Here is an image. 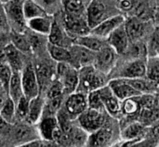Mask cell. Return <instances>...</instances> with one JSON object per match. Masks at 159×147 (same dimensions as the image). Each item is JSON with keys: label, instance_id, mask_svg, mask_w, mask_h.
<instances>
[{"label": "cell", "instance_id": "cell-2", "mask_svg": "<svg viewBox=\"0 0 159 147\" xmlns=\"http://www.w3.org/2000/svg\"><path fill=\"white\" fill-rule=\"evenodd\" d=\"M23 3L24 0H10L3 5L11 31L24 33L28 29L23 13Z\"/></svg>", "mask_w": 159, "mask_h": 147}, {"label": "cell", "instance_id": "cell-29", "mask_svg": "<svg viewBox=\"0 0 159 147\" xmlns=\"http://www.w3.org/2000/svg\"><path fill=\"white\" fill-rule=\"evenodd\" d=\"M7 95L15 103V104H17V103L24 96L21 86L20 73H13V76L8 85Z\"/></svg>", "mask_w": 159, "mask_h": 147}, {"label": "cell", "instance_id": "cell-34", "mask_svg": "<svg viewBox=\"0 0 159 147\" xmlns=\"http://www.w3.org/2000/svg\"><path fill=\"white\" fill-rule=\"evenodd\" d=\"M13 71L6 62H0V82L3 86L5 92H7L8 85L13 76Z\"/></svg>", "mask_w": 159, "mask_h": 147}, {"label": "cell", "instance_id": "cell-18", "mask_svg": "<svg viewBox=\"0 0 159 147\" xmlns=\"http://www.w3.org/2000/svg\"><path fill=\"white\" fill-rule=\"evenodd\" d=\"M3 49L6 62L10 66L14 73H20L26 64L24 61L25 55L18 50L11 43L5 46Z\"/></svg>", "mask_w": 159, "mask_h": 147}, {"label": "cell", "instance_id": "cell-35", "mask_svg": "<svg viewBox=\"0 0 159 147\" xmlns=\"http://www.w3.org/2000/svg\"><path fill=\"white\" fill-rule=\"evenodd\" d=\"M148 53L152 52L151 56H157L159 52V27H156L152 32L149 43L147 45Z\"/></svg>", "mask_w": 159, "mask_h": 147}, {"label": "cell", "instance_id": "cell-13", "mask_svg": "<svg viewBox=\"0 0 159 147\" xmlns=\"http://www.w3.org/2000/svg\"><path fill=\"white\" fill-rule=\"evenodd\" d=\"M146 60H129L118 70V76L116 78L134 79L145 77Z\"/></svg>", "mask_w": 159, "mask_h": 147}, {"label": "cell", "instance_id": "cell-43", "mask_svg": "<svg viewBox=\"0 0 159 147\" xmlns=\"http://www.w3.org/2000/svg\"><path fill=\"white\" fill-rule=\"evenodd\" d=\"M151 133H152V136L153 138H156V139H159V120L157 122H156L154 124V126L152 127L151 129Z\"/></svg>", "mask_w": 159, "mask_h": 147}, {"label": "cell", "instance_id": "cell-27", "mask_svg": "<svg viewBox=\"0 0 159 147\" xmlns=\"http://www.w3.org/2000/svg\"><path fill=\"white\" fill-rule=\"evenodd\" d=\"M10 43L21 53L24 55L30 54L33 52L32 47L28 38V35L26 32L24 33H20V32H15V31H10V35H9Z\"/></svg>", "mask_w": 159, "mask_h": 147}, {"label": "cell", "instance_id": "cell-33", "mask_svg": "<svg viewBox=\"0 0 159 147\" xmlns=\"http://www.w3.org/2000/svg\"><path fill=\"white\" fill-rule=\"evenodd\" d=\"M0 117L7 123H12L14 121V118L16 117V104L8 97L7 98L2 109L0 111Z\"/></svg>", "mask_w": 159, "mask_h": 147}, {"label": "cell", "instance_id": "cell-4", "mask_svg": "<svg viewBox=\"0 0 159 147\" xmlns=\"http://www.w3.org/2000/svg\"><path fill=\"white\" fill-rule=\"evenodd\" d=\"M57 79L62 84L64 94L70 95L76 91L79 82L78 70L69 63L60 62L56 65Z\"/></svg>", "mask_w": 159, "mask_h": 147}, {"label": "cell", "instance_id": "cell-8", "mask_svg": "<svg viewBox=\"0 0 159 147\" xmlns=\"http://www.w3.org/2000/svg\"><path fill=\"white\" fill-rule=\"evenodd\" d=\"M64 29L68 34L75 40L77 37L87 35L90 34V28L89 27L86 15H69L64 13L63 17Z\"/></svg>", "mask_w": 159, "mask_h": 147}, {"label": "cell", "instance_id": "cell-5", "mask_svg": "<svg viewBox=\"0 0 159 147\" xmlns=\"http://www.w3.org/2000/svg\"><path fill=\"white\" fill-rule=\"evenodd\" d=\"M77 124L88 134H91L106 125V117L104 112L88 108L76 119Z\"/></svg>", "mask_w": 159, "mask_h": 147}, {"label": "cell", "instance_id": "cell-1", "mask_svg": "<svg viewBox=\"0 0 159 147\" xmlns=\"http://www.w3.org/2000/svg\"><path fill=\"white\" fill-rule=\"evenodd\" d=\"M79 82L75 92L88 95L89 93L98 90L108 85L107 75L98 71L93 65L86 66L78 70Z\"/></svg>", "mask_w": 159, "mask_h": 147}, {"label": "cell", "instance_id": "cell-24", "mask_svg": "<svg viewBox=\"0 0 159 147\" xmlns=\"http://www.w3.org/2000/svg\"><path fill=\"white\" fill-rule=\"evenodd\" d=\"M45 110V100L39 95L29 101V108L26 119L31 124H36L43 117Z\"/></svg>", "mask_w": 159, "mask_h": 147}, {"label": "cell", "instance_id": "cell-44", "mask_svg": "<svg viewBox=\"0 0 159 147\" xmlns=\"http://www.w3.org/2000/svg\"><path fill=\"white\" fill-rule=\"evenodd\" d=\"M153 20L155 23L157 24V27H159V7L156 8L153 12Z\"/></svg>", "mask_w": 159, "mask_h": 147}, {"label": "cell", "instance_id": "cell-7", "mask_svg": "<svg viewBox=\"0 0 159 147\" xmlns=\"http://www.w3.org/2000/svg\"><path fill=\"white\" fill-rule=\"evenodd\" d=\"M88 108V95L80 92H74L68 95L62 105V109L72 120H76Z\"/></svg>", "mask_w": 159, "mask_h": 147}, {"label": "cell", "instance_id": "cell-16", "mask_svg": "<svg viewBox=\"0 0 159 147\" xmlns=\"http://www.w3.org/2000/svg\"><path fill=\"white\" fill-rule=\"evenodd\" d=\"M109 88L112 90L113 93L116 97L120 101L123 102L128 99L136 98L141 96L142 94L134 90L127 81L123 78H115L109 81L108 83Z\"/></svg>", "mask_w": 159, "mask_h": 147}, {"label": "cell", "instance_id": "cell-42", "mask_svg": "<svg viewBox=\"0 0 159 147\" xmlns=\"http://www.w3.org/2000/svg\"><path fill=\"white\" fill-rule=\"evenodd\" d=\"M43 146V141H33L26 144H23L18 147H42Z\"/></svg>", "mask_w": 159, "mask_h": 147}, {"label": "cell", "instance_id": "cell-9", "mask_svg": "<svg viewBox=\"0 0 159 147\" xmlns=\"http://www.w3.org/2000/svg\"><path fill=\"white\" fill-rule=\"evenodd\" d=\"M118 54L108 44L96 53L93 66L104 75H109L116 65Z\"/></svg>", "mask_w": 159, "mask_h": 147}, {"label": "cell", "instance_id": "cell-14", "mask_svg": "<svg viewBox=\"0 0 159 147\" xmlns=\"http://www.w3.org/2000/svg\"><path fill=\"white\" fill-rule=\"evenodd\" d=\"M107 43L118 55L125 54L127 52L131 42L125 28V22L110 34L107 38Z\"/></svg>", "mask_w": 159, "mask_h": 147}, {"label": "cell", "instance_id": "cell-49", "mask_svg": "<svg viewBox=\"0 0 159 147\" xmlns=\"http://www.w3.org/2000/svg\"><path fill=\"white\" fill-rule=\"evenodd\" d=\"M157 56H159V52H158V55H157Z\"/></svg>", "mask_w": 159, "mask_h": 147}, {"label": "cell", "instance_id": "cell-48", "mask_svg": "<svg viewBox=\"0 0 159 147\" xmlns=\"http://www.w3.org/2000/svg\"><path fill=\"white\" fill-rule=\"evenodd\" d=\"M157 90H158V91H159V85H158V87H157Z\"/></svg>", "mask_w": 159, "mask_h": 147}, {"label": "cell", "instance_id": "cell-19", "mask_svg": "<svg viewBox=\"0 0 159 147\" xmlns=\"http://www.w3.org/2000/svg\"><path fill=\"white\" fill-rule=\"evenodd\" d=\"M125 28L129 37L130 42L142 41L147 31L146 21L137 18L131 17L125 21Z\"/></svg>", "mask_w": 159, "mask_h": 147}, {"label": "cell", "instance_id": "cell-45", "mask_svg": "<svg viewBox=\"0 0 159 147\" xmlns=\"http://www.w3.org/2000/svg\"><path fill=\"white\" fill-rule=\"evenodd\" d=\"M42 147H62L58 143L52 141V142H48V141H43V146Z\"/></svg>", "mask_w": 159, "mask_h": 147}, {"label": "cell", "instance_id": "cell-31", "mask_svg": "<svg viewBox=\"0 0 159 147\" xmlns=\"http://www.w3.org/2000/svg\"><path fill=\"white\" fill-rule=\"evenodd\" d=\"M125 54L130 57L129 60H146V57L148 55L147 45H145L142 41L131 42Z\"/></svg>", "mask_w": 159, "mask_h": 147}, {"label": "cell", "instance_id": "cell-21", "mask_svg": "<svg viewBox=\"0 0 159 147\" xmlns=\"http://www.w3.org/2000/svg\"><path fill=\"white\" fill-rule=\"evenodd\" d=\"M54 21L55 20L53 16L50 14L37 17L27 21V28L34 33L48 36L52 28Z\"/></svg>", "mask_w": 159, "mask_h": 147}, {"label": "cell", "instance_id": "cell-47", "mask_svg": "<svg viewBox=\"0 0 159 147\" xmlns=\"http://www.w3.org/2000/svg\"><path fill=\"white\" fill-rule=\"evenodd\" d=\"M1 92H5V90H4L3 86H2V84H1V82H0V93H1Z\"/></svg>", "mask_w": 159, "mask_h": 147}, {"label": "cell", "instance_id": "cell-37", "mask_svg": "<svg viewBox=\"0 0 159 147\" xmlns=\"http://www.w3.org/2000/svg\"><path fill=\"white\" fill-rule=\"evenodd\" d=\"M28 108H29V100L23 96L16 104V116L21 118H26L28 114Z\"/></svg>", "mask_w": 159, "mask_h": 147}, {"label": "cell", "instance_id": "cell-30", "mask_svg": "<svg viewBox=\"0 0 159 147\" xmlns=\"http://www.w3.org/2000/svg\"><path fill=\"white\" fill-rule=\"evenodd\" d=\"M145 78L155 86L159 85V56H149L146 59Z\"/></svg>", "mask_w": 159, "mask_h": 147}, {"label": "cell", "instance_id": "cell-41", "mask_svg": "<svg viewBox=\"0 0 159 147\" xmlns=\"http://www.w3.org/2000/svg\"><path fill=\"white\" fill-rule=\"evenodd\" d=\"M58 1H59V0H38V2L40 3V5H41L46 10H47V8H48V7L54 6ZM47 12H48V10H47Z\"/></svg>", "mask_w": 159, "mask_h": 147}, {"label": "cell", "instance_id": "cell-20", "mask_svg": "<svg viewBox=\"0 0 159 147\" xmlns=\"http://www.w3.org/2000/svg\"><path fill=\"white\" fill-rule=\"evenodd\" d=\"M59 128L60 126L56 116L44 115L38 122V130L43 141L52 142L54 134Z\"/></svg>", "mask_w": 159, "mask_h": 147}, {"label": "cell", "instance_id": "cell-46", "mask_svg": "<svg viewBox=\"0 0 159 147\" xmlns=\"http://www.w3.org/2000/svg\"><path fill=\"white\" fill-rule=\"evenodd\" d=\"M5 94H6V92H1V93H0V111H1V109H2V107H3V105H4L6 100H7V96L6 97Z\"/></svg>", "mask_w": 159, "mask_h": 147}, {"label": "cell", "instance_id": "cell-40", "mask_svg": "<svg viewBox=\"0 0 159 147\" xmlns=\"http://www.w3.org/2000/svg\"><path fill=\"white\" fill-rule=\"evenodd\" d=\"M129 147H153L152 140H140L137 142H134Z\"/></svg>", "mask_w": 159, "mask_h": 147}, {"label": "cell", "instance_id": "cell-17", "mask_svg": "<svg viewBox=\"0 0 159 147\" xmlns=\"http://www.w3.org/2000/svg\"><path fill=\"white\" fill-rule=\"evenodd\" d=\"M48 42L55 46L69 48L74 44V39L57 21H54L52 28L48 35Z\"/></svg>", "mask_w": 159, "mask_h": 147}, {"label": "cell", "instance_id": "cell-28", "mask_svg": "<svg viewBox=\"0 0 159 147\" xmlns=\"http://www.w3.org/2000/svg\"><path fill=\"white\" fill-rule=\"evenodd\" d=\"M23 13H24V18L26 20V22L32 19L49 14L40 5V3L37 0H24Z\"/></svg>", "mask_w": 159, "mask_h": 147}, {"label": "cell", "instance_id": "cell-3", "mask_svg": "<svg viewBox=\"0 0 159 147\" xmlns=\"http://www.w3.org/2000/svg\"><path fill=\"white\" fill-rule=\"evenodd\" d=\"M112 13V6L107 0H91L86 8V18L90 30L103 21L116 16Z\"/></svg>", "mask_w": 159, "mask_h": 147}, {"label": "cell", "instance_id": "cell-11", "mask_svg": "<svg viewBox=\"0 0 159 147\" xmlns=\"http://www.w3.org/2000/svg\"><path fill=\"white\" fill-rule=\"evenodd\" d=\"M105 112L112 117H118L121 113V102L116 97L109 86L97 90Z\"/></svg>", "mask_w": 159, "mask_h": 147}, {"label": "cell", "instance_id": "cell-38", "mask_svg": "<svg viewBox=\"0 0 159 147\" xmlns=\"http://www.w3.org/2000/svg\"><path fill=\"white\" fill-rule=\"evenodd\" d=\"M135 7L134 0H119L117 4V7L123 11H129Z\"/></svg>", "mask_w": 159, "mask_h": 147}, {"label": "cell", "instance_id": "cell-12", "mask_svg": "<svg viewBox=\"0 0 159 147\" xmlns=\"http://www.w3.org/2000/svg\"><path fill=\"white\" fill-rule=\"evenodd\" d=\"M116 144L114 130L105 125L97 131L89 134L85 147H112Z\"/></svg>", "mask_w": 159, "mask_h": 147}, {"label": "cell", "instance_id": "cell-26", "mask_svg": "<svg viewBox=\"0 0 159 147\" xmlns=\"http://www.w3.org/2000/svg\"><path fill=\"white\" fill-rule=\"evenodd\" d=\"M47 51H48L50 59L55 61L57 63L64 62V63H69L72 65V55H71L70 49L68 48L55 46V45L49 44L48 42Z\"/></svg>", "mask_w": 159, "mask_h": 147}, {"label": "cell", "instance_id": "cell-39", "mask_svg": "<svg viewBox=\"0 0 159 147\" xmlns=\"http://www.w3.org/2000/svg\"><path fill=\"white\" fill-rule=\"evenodd\" d=\"M0 28L6 29V30H10V28L8 26V23H7L6 13H5L4 6H3L2 3H0Z\"/></svg>", "mask_w": 159, "mask_h": 147}, {"label": "cell", "instance_id": "cell-36", "mask_svg": "<svg viewBox=\"0 0 159 147\" xmlns=\"http://www.w3.org/2000/svg\"><path fill=\"white\" fill-rule=\"evenodd\" d=\"M139 102L142 109H155L157 108V99L154 94H143L139 97Z\"/></svg>", "mask_w": 159, "mask_h": 147}, {"label": "cell", "instance_id": "cell-10", "mask_svg": "<svg viewBox=\"0 0 159 147\" xmlns=\"http://www.w3.org/2000/svg\"><path fill=\"white\" fill-rule=\"evenodd\" d=\"M69 49L72 55V66L77 70L94 64L97 52H93L77 44H73Z\"/></svg>", "mask_w": 159, "mask_h": 147}, {"label": "cell", "instance_id": "cell-6", "mask_svg": "<svg viewBox=\"0 0 159 147\" xmlns=\"http://www.w3.org/2000/svg\"><path fill=\"white\" fill-rule=\"evenodd\" d=\"M20 78L24 97L30 101L40 95V87L35 68L32 62H26L24 68L20 72Z\"/></svg>", "mask_w": 159, "mask_h": 147}, {"label": "cell", "instance_id": "cell-23", "mask_svg": "<svg viewBox=\"0 0 159 147\" xmlns=\"http://www.w3.org/2000/svg\"><path fill=\"white\" fill-rule=\"evenodd\" d=\"M34 68L40 87V92L43 88L47 89L48 90L50 84L54 81L53 76L56 74V69L53 70L50 64L46 62H41L37 63L36 65H34Z\"/></svg>", "mask_w": 159, "mask_h": 147}, {"label": "cell", "instance_id": "cell-22", "mask_svg": "<svg viewBox=\"0 0 159 147\" xmlns=\"http://www.w3.org/2000/svg\"><path fill=\"white\" fill-rule=\"evenodd\" d=\"M146 127L140 121H133L127 125L120 132L121 139L124 142L140 141L144 137Z\"/></svg>", "mask_w": 159, "mask_h": 147}, {"label": "cell", "instance_id": "cell-50", "mask_svg": "<svg viewBox=\"0 0 159 147\" xmlns=\"http://www.w3.org/2000/svg\"><path fill=\"white\" fill-rule=\"evenodd\" d=\"M157 1H159V0H157Z\"/></svg>", "mask_w": 159, "mask_h": 147}, {"label": "cell", "instance_id": "cell-32", "mask_svg": "<svg viewBox=\"0 0 159 147\" xmlns=\"http://www.w3.org/2000/svg\"><path fill=\"white\" fill-rule=\"evenodd\" d=\"M140 97V96H139ZM139 97L136 98H131L125 100L121 102V113L124 116L127 117H135L139 116L142 110L140 102H139Z\"/></svg>", "mask_w": 159, "mask_h": 147}, {"label": "cell", "instance_id": "cell-15", "mask_svg": "<svg viewBox=\"0 0 159 147\" xmlns=\"http://www.w3.org/2000/svg\"><path fill=\"white\" fill-rule=\"evenodd\" d=\"M124 22H125L124 16H122L121 14H117L101 22L99 25H97L95 28H93L90 31V34L101 39L107 40L110 34Z\"/></svg>", "mask_w": 159, "mask_h": 147}, {"label": "cell", "instance_id": "cell-25", "mask_svg": "<svg viewBox=\"0 0 159 147\" xmlns=\"http://www.w3.org/2000/svg\"><path fill=\"white\" fill-rule=\"evenodd\" d=\"M74 44L80 45L93 52H98L108 43H107V40L101 39L91 34H89L87 35H83V36L75 38L74 40Z\"/></svg>", "mask_w": 159, "mask_h": 147}]
</instances>
